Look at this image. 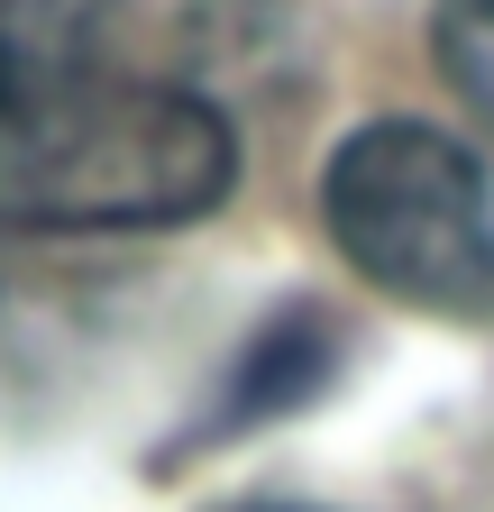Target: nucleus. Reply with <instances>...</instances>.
<instances>
[{
	"label": "nucleus",
	"instance_id": "nucleus-1",
	"mask_svg": "<svg viewBox=\"0 0 494 512\" xmlns=\"http://www.w3.org/2000/svg\"><path fill=\"white\" fill-rule=\"evenodd\" d=\"M229 183L238 128L129 64V0H0V238L174 229Z\"/></svg>",
	"mask_w": 494,
	"mask_h": 512
},
{
	"label": "nucleus",
	"instance_id": "nucleus-2",
	"mask_svg": "<svg viewBox=\"0 0 494 512\" xmlns=\"http://www.w3.org/2000/svg\"><path fill=\"white\" fill-rule=\"evenodd\" d=\"M321 220L366 284L421 311H494V183L430 119H376L330 156Z\"/></svg>",
	"mask_w": 494,
	"mask_h": 512
},
{
	"label": "nucleus",
	"instance_id": "nucleus-3",
	"mask_svg": "<svg viewBox=\"0 0 494 512\" xmlns=\"http://www.w3.org/2000/svg\"><path fill=\"white\" fill-rule=\"evenodd\" d=\"M330 366V330H321V311H284L275 330H266V348L247 357V375H238V403H229V421H257V412H284L293 394H312V375Z\"/></svg>",
	"mask_w": 494,
	"mask_h": 512
},
{
	"label": "nucleus",
	"instance_id": "nucleus-4",
	"mask_svg": "<svg viewBox=\"0 0 494 512\" xmlns=\"http://www.w3.org/2000/svg\"><path fill=\"white\" fill-rule=\"evenodd\" d=\"M430 55H440L449 92L476 119H494V0H440L430 10Z\"/></svg>",
	"mask_w": 494,
	"mask_h": 512
},
{
	"label": "nucleus",
	"instance_id": "nucleus-5",
	"mask_svg": "<svg viewBox=\"0 0 494 512\" xmlns=\"http://www.w3.org/2000/svg\"><path fill=\"white\" fill-rule=\"evenodd\" d=\"M247 512H302V503H247Z\"/></svg>",
	"mask_w": 494,
	"mask_h": 512
}]
</instances>
